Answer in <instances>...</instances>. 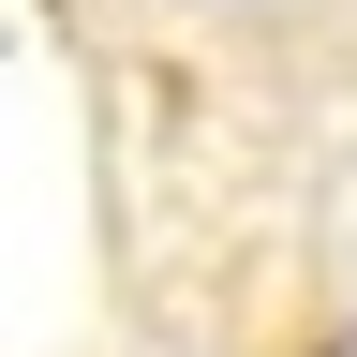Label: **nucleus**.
I'll list each match as a JSON object with an SVG mask.
<instances>
[{"label":"nucleus","mask_w":357,"mask_h":357,"mask_svg":"<svg viewBox=\"0 0 357 357\" xmlns=\"http://www.w3.org/2000/svg\"><path fill=\"white\" fill-rule=\"evenodd\" d=\"M164 30H283V15H312V30H342L357 0H149Z\"/></svg>","instance_id":"f257e3e1"}]
</instances>
